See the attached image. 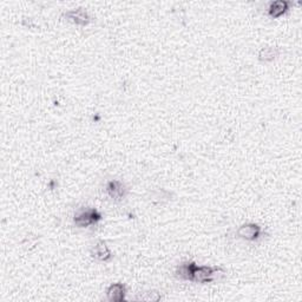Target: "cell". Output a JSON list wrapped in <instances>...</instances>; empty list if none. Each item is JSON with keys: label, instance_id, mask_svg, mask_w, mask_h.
<instances>
[{"label": "cell", "instance_id": "1", "mask_svg": "<svg viewBox=\"0 0 302 302\" xmlns=\"http://www.w3.org/2000/svg\"><path fill=\"white\" fill-rule=\"evenodd\" d=\"M221 267L197 266L195 262H184L176 268V277L181 280H186L196 283H209L215 280L217 273H221Z\"/></svg>", "mask_w": 302, "mask_h": 302}, {"label": "cell", "instance_id": "2", "mask_svg": "<svg viewBox=\"0 0 302 302\" xmlns=\"http://www.w3.org/2000/svg\"><path fill=\"white\" fill-rule=\"evenodd\" d=\"M102 219V214L96 209L83 210L74 216L73 222L78 228H87L91 225H96Z\"/></svg>", "mask_w": 302, "mask_h": 302}, {"label": "cell", "instance_id": "3", "mask_svg": "<svg viewBox=\"0 0 302 302\" xmlns=\"http://www.w3.org/2000/svg\"><path fill=\"white\" fill-rule=\"evenodd\" d=\"M237 236L247 241H255L262 234V228L256 223H245L238 227Z\"/></svg>", "mask_w": 302, "mask_h": 302}, {"label": "cell", "instance_id": "4", "mask_svg": "<svg viewBox=\"0 0 302 302\" xmlns=\"http://www.w3.org/2000/svg\"><path fill=\"white\" fill-rule=\"evenodd\" d=\"M64 17L69 21H71V23L81 26L88 25L91 21V18L89 16V13L84 9H81V7L68 11V12L64 13Z\"/></svg>", "mask_w": 302, "mask_h": 302}, {"label": "cell", "instance_id": "5", "mask_svg": "<svg viewBox=\"0 0 302 302\" xmlns=\"http://www.w3.org/2000/svg\"><path fill=\"white\" fill-rule=\"evenodd\" d=\"M91 255L96 260L102 261V262H107V261L113 259V253H111L109 247H107L104 241H98L93 245L91 249Z\"/></svg>", "mask_w": 302, "mask_h": 302}, {"label": "cell", "instance_id": "6", "mask_svg": "<svg viewBox=\"0 0 302 302\" xmlns=\"http://www.w3.org/2000/svg\"><path fill=\"white\" fill-rule=\"evenodd\" d=\"M106 193L115 201H121L126 195V188L121 181H110L106 184Z\"/></svg>", "mask_w": 302, "mask_h": 302}, {"label": "cell", "instance_id": "7", "mask_svg": "<svg viewBox=\"0 0 302 302\" xmlns=\"http://www.w3.org/2000/svg\"><path fill=\"white\" fill-rule=\"evenodd\" d=\"M126 288L123 283H114L106 290V297L111 302H122L125 300Z\"/></svg>", "mask_w": 302, "mask_h": 302}, {"label": "cell", "instance_id": "8", "mask_svg": "<svg viewBox=\"0 0 302 302\" xmlns=\"http://www.w3.org/2000/svg\"><path fill=\"white\" fill-rule=\"evenodd\" d=\"M290 3L287 0H277L271 2L269 7H268V14L271 18H279L285 14L289 10Z\"/></svg>", "mask_w": 302, "mask_h": 302}, {"label": "cell", "instance_id": "9", "mask_svg": "<svg viewBox=\"0 0 302 302\" xmlns=\"http://www.w3.org/2000/svg\"><path fill=\"white\" fill-rule=\"evenodd\" d=\"M280 54V50L277 46H264L259 51V59L261 62L268 63L273 62L274 59H277Z\"/></svg>", "mask_w": 302, "mask_h": 302}, {"label": "cell", "instance_id": "10", "mask_svg": "<svg viewBox=\"0 0 302 302\" xmlns=\"http://www.w3.org/2000/svg\"><path fill=\"white\" fill-rule=\"evenodd\" d=\"M171 193L166 189H156L152 190L150 194V202L152 204H163L164 202H168L170 200Z\"/></svg>", "mask_w": 302, "mask_h": 302}, {"label": "cell", "instance_id": "11", "mask_svg": "<svg viewBox=\"0 0 302 302\" xmlns=\"http://www.w3.org/2000/svg\"><path fill=\"white\" fill-rule=\"evenodd\" d=\"M137 300H143V301H158L161 300V295H159V293L157 292H147L144 293L143 295H141L137 297Z\"/></svg>", "mask_w": 302, "mask_h": 302}]
</instances>
